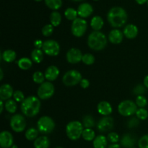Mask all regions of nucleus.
Listing matches in <instances>:
<instances>
[{
	"label": "nucleus",
	"instance_id": "obj_1",
	"mask_svg": "<svg viewBox=\"0 0 148 148\" xmlns=\"http://www.w3.org/2000/svg\"><path fill=\"white\" fill-rule=\"evenodd\" d=\"M127 13L124 8L121 7H114L108 11L107 20L114 27H121L126 24L127 21Z\"/></svg>",
	"mask_w": 148,
	"mask_h": 148
},
{
	"label": "nucleus",
	"instance_id": "obj_2",
	"mask_svg": "<svg viewBox=\"0 0 148 148\" xmlns=\"http://www.w3.org/2000/svg\"><path fill=\"white\" fill-rule=\"evenodd\" d=\"M40 109V98L36 96H29L21 103V111L25 116L34 117Z\"/></svg>",
	"mask_w": 148,
	"mask_h": 148
},
{
	"label": "nucleus",
	"instance_id": "obj_3",
	"mask_svg": "<svg viewBox=\"0 0 148 148\" xmlns=\"http://www.w3.org/2000/svg\"><path fill=\"white\" fill-rule=\"evenodd\" d=\"M88 45L94 51H101L106 46V36L100 31H94L89 35Z\"/></svg>",
	"mask_w": 148,
	"mask_h": 148
},
{
	"label": "nucleus",
	"instance_id": "obj_4",
	"mask_svg": "<svg viewBox=\"0 0 148 148\" xmlns=\"http://www.w3.org/2000/svg\"><path fill=\"white\" fill-rule=\"evenodd\" d=\"M83 125L79 121H72L68 123L66 127V133L68 138L71 140H77L83 132Z\"/></svg>",
	"mask_w": 148,
	"mask_h": 148
},
{
	"label": "nucleus",
	"instance_id": "obj_5",
	"mask_svg": "<svg viewBox=\"0 0 148 148\" xmlns=\"http://www.w3.org/2000/svg\"><path fill=\"white\" fill-rule=\"evenodd\" d=\"M38 130L43 134L51 133L55 128V123L53 120L48 116L40 117L37 122Z\"/></svg>",
	"mask_w": 148,
	"mask_h": 148
},
{
	"label": "nucleus",
	"instance_id": "obj_6",
	"mask_svg": "<svg viewBox=\"0 0 148 148\" xmlns=\"http://www.w3.org/2000/svg\"><path fill=\"white\" fill-rule=\"evenodd\" d=\"M137 106L130 100H126L119 103L118 106V111L121 116H131L136 114L137 111Z\"/></svg>",
	"mask_w": 148,
	"mask_h": 148
},
{
	"label": "nucleus",
	"instance_id": "obj_7",
	"mask_svg": "<svg viewBox=\"0 0 148 148\" xmlns=\"http://www.w3.org/2000/svg\"><path fill=\"white\" fill-rule=\"evenodd\" d=\"M82 79V75L77 70H69L64 74L62 78L63 83L67 87H72L80 83Z\"/></svg>",
	"mask_w": 148,
	"mask_h": 148
},
{
	"label": "nucleus",
	"instance_id": "obj_8",
	"mask_svg": "<svg viewBox=\"0 0 148 148\" xmlns=\"http://www.w3.org/2000/svg\"><path fill=\"white\" fill-rule=\"evenodd\" d=\"M87 27H88V24L86 20L81 17H77L74 21H72L71 30L73 36L76 37H82L85 35Z\"/></svg>",
	"mask_w": 148,
	"mask_h": 148
},
{
	"label": "nucleus",
	"instance_id": "obj_9",
	"mask_svg": "<svg viewBox=\"0 0 148 148\" xmlns=\"http://www.w3.org/2000/svg\"><path fill=\"white\" fill-rule=\"evenodd\" d=\"M54 86L51 82H44L38 89V96L41 100L49 99L54 93Z\"/></svg>",
	"mask_w": 148,
	"mask_h": 148
},
{
	"label": "nucleus",
	"instance_id": "obj_10",
	"mask_svg": "<svg viewBox=\"0 0 148 148\" xmlns=\"http://www.w3.org/2000/svg\"><path fill=\"white\" fill-rule=\"evenodd\" d=\"M42 50L48 56H57L60 51V46L59 43L54 40H47L43 42Z\"/></svg>",
	"mask_w": 148,
	"mask_h": 148
},
{
	"label": "nucleus",
	"instance_id": "obj_11",
	"mask_svg": "<svg viewBox=\"0 0 148 148\" xmlns=\"http://www.w3.org/2000/svg\"><path fill=\"white\" fill-rule=\"evenodd\" d=\"M10 127L15 132H22L26 127L25 119L21 114H14L10 119Z\"/></svg>",
	"mask_w": 148,
	"mask_h": 148
},
{
	"label": "nucleus",
	"instance_id": "obj_12",
	"mask_svg": "<svg viewBox=\"0 0 148 148\" xmlns=\"http://www.w3.org/2000/svg\"><path fill=\"white\" fill-rule=\"evenodd\" d=\"M114 121L112 117L104 116L98 123L97 129L101 132H106L110 131L114 127Z\"/></svg>",
	"mask_w": 148,
	"mask_h": 148
},
{
	"label": "nucleus",
	"instance_id": "obj_13",
	"mask_svg": "<svg viewBox=\"0 0 148 148\" xmlns=\"http://www.w3.org/2000/svg\"><path fill=\"white\" fill-rule=\"evenodd\" d=\"M82 53L79 49L76 48H72L69 49L66 53V60L70 64H77L82 59Z\"/></svg>",
	"mask_w": 148,
	"mask_h": 148
},
{
	"label": "nucleus",
	"instance_id": "obj_14",
	"mask_svg": "<svg viewBox=\"0 0 148 148\" xmlns=\"http://www.w3.org/2000/svg\"><path fill=\"white\" fill-rule=\"evenodd\" d=\"M13 145V136L10 132L3 131L0 134V146L1 148H10Z\"/></svg>",
	"mask_w": 148,
	"mask_h": 148
},
{
	"label": "nucleus",
	"instance_id": "obj_15",
	"mask_svg": "<svg viewBox=\"0 0 148 148\" xmlns=\"http://www.w3.org/2000/svg\"><path fill=\"white\" fill-rule=\"evenodd\" d=\"M92 12H93V8L92 5L87 2L82 3L79 4L77 8L78 15L81 18H86V17H90L92 14Z\"/></svg>",
	"mask_w": 148,
	"mask_h": 148
},
{
	"label": "nucleus",
	"instance_id": "obj_16",
	"mask_svg": "<svg viewBox=\"0 0 148 148\" xmlns=\"http://www.w3.org/2000/svg\"><path fill=\"white\" fill-rule=\"evenodd\" d=\"M14 91L12 87L9 84H4L0 88V98L1 101H8L13 96Z\"/></svg>",
	"mask_w": 148,
	"mask_h": 148
},
{
	"label": "nucleus",
	"instance_id": "obj_17",
	"mask_svg": "<svg viewBox=\"0 0 148 148\" xmlns=\"http://www.w3.org/2000/svg\"><path fill=\"white\" fill-rule=\"evenodd\" d=\"M124 33L119 29H114L111 30L108 34V40L114 44H119L122 42Z\"/></svg>",
	"mask_w": 148,
	"mask_h": 148
},
{
	"label": "nucleus",
	"instance_id": "obj_18",
	"mask_svg": "<svg viewBox=\"0 0 148 148\" xmlns=\"http://www.w3.org/2000/svg\"><path fill=\"white\" fill-rule=\"evenodd\" d=\"M44 75L46 79L49 80V82H51L56 80V78L58 77L59 75V70L57 66L51 65L46 69Z\"/></svg>",
	"mask_w": 148,
	"mask_h": 148
},
{
	"label": "nucleus",
	"instance_id": "obj_19",
	"mask_svg": "<svg viewBox=\"0 0 148 148\" xmlns=\"http://www.w3.org/2000/svg\"><path fill=\"white\" fill-rule=\"evenodd\" d=\"M123 33L128 39L135 38L138 34V28L135 25L129 24L124 27Z\"/></svg>",
	"mask_w": 148,
	"mask_h": 148
},
{
	"label": "nucleus",
	"instance_id": "obj_20",
	"mask_svg": "<svg viewBox=\"0 0 148 148\" xmlns=\"http://www.w3.org/2000/svg\"><path fill=\"white\" fill-rule=\"evenodd\" d=\"M112 106L107 101H101L98 105V111L101 115L108 116L112 113Z\"/></svg>",
	"mask_w": 148,
	"mask_h": 148
},
{
	"label": "nucleus",
	"instance_id": "obj_21",
	"mask_svg": "<svg viewBox=\"0 0 148 148\" xmlns=\"http://www.w3.org/2000/svg\"><path fill=\"white\" fill-rule=\"evenodd\" d=\"M121 145L124 148H133L136 143L135 137L130 134H125L121 140Z\"/></svg>",
	"mask_w": 148,
	"mask_h": 148
},
{
	"label": "nucleus",
	"instance_id": "obj_22",
	"mask_svg": "<svg viewBox=\"0 0 148 148\" xmlns=\"http://www.w3.org/2000/svg\"><path fill=\"white\" fill-rule=\"evenodd\" d=\"M103 20L101 16H95L91 20L90 26L95 31H100L103 27Z\"/></svg>",
	"mask_w": 148,
	"mask_h": 148
},
{
	"label": "nucleus",
	"instance_id": "obj_23",
	"mask_svg": "<svg viewBox=\"0 0 148 148\" xmlns=\"http://www.w3.org/2000/svg\"><path fill=\"white\" fill-rule=\"evenodd\" d=\"M50 146V141L46 136H41L34 141L35 148H49Z\"/></svg>",
	"mask_w": 148,
	"mask_h": 148
},
{
	"label": "nucleus",
	"instance_id": "obj_24",
	"mask_svg": "<svg viewBox=\"0 0 148 148\" xmlns=\"http://www.w3.org/2000/svg\"><path fill=\"white\" fill-rule=\"evenodd\" d=\"M108 145L107 137L103 135H98L94 139L93 147L94 148H106Z\"/></svg>",
	"mask_w": 148,
	"mask_h": 148
},
{
	"label": "nucleus",
	"instance_id": "obj_25",
	"mask_svg": "<svg viewBox=\"0 0 148 148\" xmlns=\"http://www.w3.org/2000/svg\"><path fill=\"white\" fill-rule=\"evenodd\" d=\"M16 56H17V54H16L15 51L12 50V49L5 50L1 55V58H2L3 60L7 63L14 62L16 59Z\"/></svg>",
	"mask_w": 148,
	"mask_h": 148
},
{
	"label": "nucleus",
	"instance_id": "obj_26",
	"mask_svg": "<svg viewBox=\"0 0 148 148\" xmlns=\"http://www.w3.org/2000/svg\"><path fill=\"white\" fill-rule=\"evenodd\" d=\"M17 65H18L19 68L23 70H27V69H30V67L33 65L32 61L30 59L26 57L21 58L17 62Z\"/></svg>",
	"mask_w": 148,
	"mask_h": 148
},
{
	"label": "nucleus",
	"instance_id": "obj_27",
	"mask_svg": "<svg viewBox=\"0 0 148 148\" xmlns=\"http://www.w3.org/2000/svg\"><path fill=\"white\" fill-rule=\"evenodd\" d=\"M31 59L35 63L39 64L43 59V52L41 49H35L31 52Z\"/></svg>",
	"mask_w": 148,
	"mask_h": 148
},
{
	"label": "nucleus",
	"instance_id": "obj_28",
	"mask_svg": "<svg viewBox=\"0 0 148 148\" xmlns=\"http://www.w3.org/2000/svg\"><path fill=\"white\" fill-rule=\"evenodd\" d=\"M50 22L53 27L59 25L62 22V15L60 13L57 11L52 12L50 14Z\"/></svg>",
	"mask_w": 148,
	"mask_h": 148
},
{
	"label": "nucleus",
	"instance_id": "obj_29",
	"mask_svg": "<svg viewBox=\"0 0 148 148\" xmlns=\"http://www.w3.org/2000/svg\"><path fill=\"white\" fill-rule=\"evenodd\" d=\"M45 4L52 10H57L62 5V0H45Z\"/></svg>",
	"mask_w": 148,
	"mask_h": 148
},
{
	"label": "nucleus",
	"instance_id": "obj_30",
	"mask_svg": "<svg viewBox=\"0 0 148 148\" xmlns=\"http://www.w3.org/2000/svg\"><path fill=\"white\" fill-rule=\"evenodd\" d=\"M82 125L85 129H92L95 126V119L90 115H86L82 119Z\"/></svg>",
	"mask_w": 148,
	"mask_h": 148
},
{
	"label": "nucleus",
	"instance_id": "obj_31",
	"mask_svg": "<svg viewBox=\"0 0 148 148\" xmlns=\"http://www.w3.org/2000/svg\"><path fill=\"white\" fill-rule=\"evenodd\" d=\"M4 106H5L6 110H7L10 114H14V113H15L16 111H17V102H16L14 100H8V101H6Z\"/></svg>",
	"mask_w": 148,
	"mask_h": 148
},
{
	"label": "nucleus",
	"instance_id": "obj_32",
	"mask_svg": "<svg viewBox=\"0 0 148 148\" xmlns=\"http://www.w3.org/2000/svg\"><path fill=\"white\" fill-rule=\"evenodd\" d=\"M77 10H75L74 8H72V7H69V8L66 9L64 12V16L66 17V18L69 20H74L75 19L77 18Z\"/></svg>",
	"mask_w": 148,
	"mask_h": 148
},
{
	"label": "nucleus",
	"instance_id": "obj_33",
	"mask_svg": "<svg viewBox=\"0 0 148 148\" xmlns=\"http://www.w3.org/2000/svg\"><path fill=\"white\" fill-rule=\"evenodd\" d=\"M39 131L38 130L35 128H30L26 131L25 132V137L27 140H36L38 138V136Z\"/></svg>",
	"mask_w": 148,
	"mask_h": 148
},
{
	"label": "nucleus",
	"instance_id": "obj_34",
	"mask_svg": "<svg viewBox=\"0 0 148 148\" xmlns=\"http://www.w3.org/2000/svg\"><path fill=\"white\" fill-rule=\"evenodd\" d=\"M82 137L86 141H92L95 138V132L92 129H85L82 132Z\"/></svg>",
	"mask_w": 148,
	"mask_h": 148
},
{
	"label": "nucleus",
	"instance_id": "obj_35",
	"mask_svg": "<svg viewBox=\"0 0 148 148\" xmlns=\"http://www.w3.org/2000/svg\"><path fill=\"white\" fill-rule=\"evenodd\" d=\"M45 79H46L45 75H43L41 72H39V71L34 72V74L33 75V81L37 84H40L41 85L42 83L44 82Z\"/></svg>",
	"mask_w": 148,
	"mask_h": 148
},
{
	"label": "nucleus",
	"instance_id": "obj_36",
	"mask_svg": "<svg viewBox=\"0 0 148 148\" xmlns=\"http://www.w3.org/2000/svg\"><path fill=\"white\" fill-rule=\"evenodd\" d=\"M82 62L86 65H91L95 62V57L91 53H85L82 56Z\"/></svg>",
	"mask_w": 148,
	"mask_h": 148
},
{
	"label": "nucleus",
	"instance_id": "obj_37",
	"mask_svg": "<svg viewBox=\"0 0 148 148\" xmlns=\"http://www.w3.org/2000/svg\"><path fill=\"white\" fill-rule=\"evenodd\" d=\"M53 31V26L51 24H47L44 25L42 28V34L45 37H49L52 34Z\"/></svg>",
	"mask_w": 148,
	"mask_h": 148
},
{
	"label": "nucleus",
	"instance_id": "obj_38",
	"mask_svg": "<svg viewBox=\"0 0 148 148\" xmlns=\"http://www.w3.org/2000/svg\"><path fill=\"white\" fill-rule=\"evenodd\" d=\"M136 116L137 118H138L140 120H145L148 117V111L145 108H140L137 109L136 112Z\"/></svg>",
	"mask_w": 148,
	"mask_h": 148
},
{
	"label": "nucleus",
	"instance_id": "obj_39",
	"mask_svg": "<svg viewBox=\"0 0 148 148\" xmlns=\"http://www.w3.org/2000/svg\"><path fill=\"white\" fill-rule=\"evenodd\" d=\"M136 104L140 108H145L147 105V100L144 95H138L136 98Z\"/></svg>",
	"mask_w": 148,
	"mask_h": 148
},
{
	"label": "nucleus",
	"instance_id": "obj_40",
	"mask_svg": "<svg viewBox=\"0 0 148 148\" xmlns=\"http://www.w3.org/2000/svg\"><path fill=\"white\" fill-rule=\"evenodd\" d=\"M133 92L135 95H143L146 92H147V88L143 85H137L133 90Z\"/></svg>",
	"mask_w": 148,
	"mask_h": 148
},
{
	"label": "nucleus",
	"instance_id": "obj_41",
	"mask_svg": "<svg viewBox=\"0 0 148 148\" xmlns=\"http://www.w3.org/2000/svg\"><path fill=\"white\" fill-rule=\"evenodd\" d=\"M13 98L14 100L17 103H22L24 101L25 98V95L23 94V92L20 90H16L14 92L13 94Z\"/></svg>",
	"mask_w": 148,
	"mask_h": 148
},
{
	"label": "nucleus",
	"instance_id": "obj_42",
	"mask_svg": "<svg viewBox=\"0 0 148 148\" xmlns=\"http://www.w3.org/2000/svg\"><path fill=\"white\" fill-rule=\"evenodd\" d=\"M107 140L108 142H110L112 144H115L117 143L119 140V136L117 133L116 132H111L108 134V137H107Z\"/></svg>",
	"mask_w": 148,
	"mask_h": 148
},
{
	"label": "nucleus",
	"instance_id": "obj_43",
	"mask_svg": "<svg viewBox=\"0 0 148 148\" xmlns=\"http://www.w3.org/2000/svg\"><path fill=\"white\" fill-rule=\"evenodd\" d=\"M139 148H148V134L143 136L138 142Z\"/></svg>",
	"mask_w": 148,
	"mask_h": 148
},
{
	"label": "nucleus",
	"instance_id": "obj_44",
	"mask_svg": "<svg viewBox=\"0 0 148 148\" xmlns=\"http://www.w3.org/2000/svg\"><path fill=\"white\" fill-rule=\"evenodd\" d=\"M140 124V121H139L138 118H136V117H132V119H130V120L127 122V127L129 128H135L137 126Z\"/></svg>",
	"mask_w": 148,
	"mask_h": 148
},
{
	"label": "nucleus",
	"instance_id": "obj_45",
	"mask_svg": "<svg viewBox=\"0 0 148 148\" xmlns=\"http://www.w3.org/2000/svg\"><path fill=\"white\" fill-rule=\"evenodd\" d=\"M90 85V82L88 79H82L80 82V86L82 87L84 89H86L89 87Z\"/></svg>",
	"mask_w": 148,
	"mask_h": 148
},
{
	"label": "nucleus",
	"instance_id": "obj_46",
	"mask_svg": "<svg viewBox=\"0 0 148 148\" xmlns=\"http://www.w3.org/2000/svg\"><path fill=\"white\" fill-rule=\"evenodd\" d=\"M43 42H42L41 40L38 39L36 40V41L34 42V46L36 47V49H40L42 47H43Z\"/></svg>",
	"mask_w": 148,
	"mask_h": 148
},
{
	"label": "nucleus",
	"instance_id": "obj_47",
	"mask_svg": "<svg viewBox=\"0 0 148 148\" xmlns=\"http://www.w3.org/2000/svg\"><path fill=\"white\" fill-rule=\"evenodd\" d=\"M108 148H121V147H120V145L119 144L115 143V144L110 145L108 146Z\"/></svg>",
	"mask_w": 148,
	"mask_h": 148
},
{
	"label": "nucleus",
	"instance_id": "obj_48",
	"mask_svg": "<svg viewBox=\"0 0 148 148\" xmlns=\"http://www.w3.org/2000/svg\"><path fill=\"white\" fill-rule=\"evenodd\" d=\"M136 2L139 4H144L146 2H147L148 0H135Z\"/></svg>",
	"mask_w": 148,
	"mask_h": 148
},
{
	"label": "nucleus",
	"instance_id": "obj_49",
	"mask_svg": "<svg viewBox=\"0 0 148 148\" xmlns=\"http://www.w3.org/2000/svg\"><path fill=\"white\" fill-rule=\"evenodd\" d=\"M144 85L146 87V88H148V75L145 77L144 79Z\"/></svg>",
	"mask_w": 148,
	"mask_h": 148
},
{
	"label": "nucleus",
	"instance_id": "obj_50",
	"mask_svg": "<svg viewBox=\"0 0 148 148\" xmlns=\"http://www.w3.org/2000/svg\"><path fill=\"white\" fill-rule=\"evenodd\" d=\"M0 106H1V109H0V113H2L3 109H4V103H3L2 101H0Z\"/></svg>",
	"mask_w": 148,
	"mask_h": 148
},
{
	"label": "nucleus",
	"instance_id": "obj_51",
	"mask_svg": "<svg viewBox=\"0 0 148 148\" xmlns=\"http://www.w3.org/2000/svg\"><path fill=\"white\" fill-rule=\"evenodd\" d=\"M0 73H1V77H0V79H1V80H2L3 76H4V74H3L2 69H0Z\"/></svg>",
	"mask_w": 148,
	"mask_h": 148
},
{
	"label": "nucleus",
	"instance_id": "obj_52",
	"mask_svg": "<svg viewBox=\"0 0 148 148\" xmlns=\"http://www.w3.org/2000/svg\"><path fill=\"white\" fill-rule=\"evenodd\" d=\"M72 1H82V0H72Z\"/></svg>",
	"mask_w": 148,
	"mask_h": 148
},
{
	"label": "nucleus",
	"instance_id": "obj_53",
	"mask_svg": "<svg viewBox=\"0 0 148 148\" xmlns=\"http://www.w3.org/2000/svg\"><path fill=\"white\" fill-rule=\"evenodd\" d=\"M35 1H42V0H35Z\"/></svg>",
	"mask_w": 148,
	"mask_h": 148
},
{
	"label": "nucleus",
	"instance_id": "obj_54",
	"mask_svg": "<svg viewBox=\"0 0 148 148\" xmlns=\"http://www.w3.org/2000/svg\"><path fill=\"white\" fill-rule=\"evenodd\" d=\"M55 148H63V147H56Z\"/></svg>",
	"mask_w": 148,
	"mask_h": 148
},
{
	"label": "nucleus",
	"instance_id": "obj_55",
	"mask_svg": "<svg viewBox=\"0 0 148 148\" xmlns=\"http://www.w3.org/2000/svg\"><path fill=\"white\" fill-rule=\"evenodd\" d=\"M94 1H98V0H94Z\"/></svg>",
	"mask_w": 148,
	"mask_h": 148
},
{
	"label": "nucleus",
	"instance_id": "obj_56",
	"mask_svg": "<svg viewBox=\"0 0 148 148\" xmlns=\"http://www.w3.org/2000/svg\"><path fill=\"white\" fill-rule=\"evenodd\" d=\"M147 5H148V1H147Z\"/></svg>",
	"mask_w": 148,
	"mask_h": 148
},
{
	"label": "nucleus",
	"instance_id": "obj_57",
	"mask_svg": "<svg viewBox=\"0 0 148 148\" xmlns=\"http://www.w3.org/2000/svg\"><path fill=\"white\" fill-rule=\"evenodd\" d=\"M133 148H134V147H133Z\"/></svg>",
	"mask_w": 148,
	"mask_h": 148
}]
</instances>
